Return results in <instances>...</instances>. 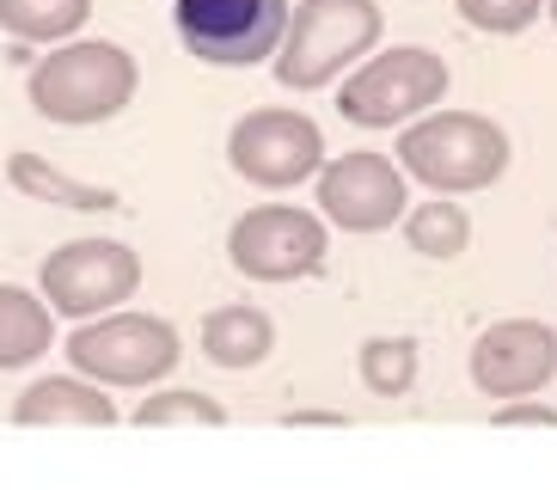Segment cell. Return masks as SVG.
Returning a JSON list of instances; mask_svg holds the SVG:
<instances>
[{
  "label": "cell",
  "instance_id": "cell-1",
  "mask_svg": "<svg viewBox=\"0 0 557 490\" xmlns=\"http://www.w3.org/2000/svg\"><path fill=\"white\" fill-rule=\"evenodd\" d=\"M135 86H141V68H135V56L123 44H111V37H67L32 68L25 93H32L37 117H50L62 130H86V123H104V117L123 111L135 98Z\"/></svg>",
  "mask_w": 557,
  "mask_h": 490
},
{
  "label": "cell",
  "instance_id": "cell-2",
  "mask_svg": "<svg viewBox=\"0 0 557 490\" xmlns=\"http://www.w3.org/2000/svg\"><path fill=\"white\" fill-rule=\"evenodd\" d=\"M380 32H386V19L374 0H300L288 13L276 56H270L276 86L282 93H319L361 56H374Z\"/></svg>",
  "mask_w": 557,
  "mask_h": 490
},
{
  "label": "cell",
  "instance_id": "cell-3",
  "mask_svg": "<svg viewBox=\"0 0 557 490\" xmlns=\"http://www.w3.org/2000/svg\"><path fill=\"white\" fill-rule=\"evenodd\" d=\"M393 166L405 179L429 184L435 196H466V191H484V184L503 179L508 135L478 111H435V117L405 123Z\"/></svg>",
  "mask_w": 557,
  "mask_h": 490
},
{
  "label": "cell",
  "instance_id": "cell-4",
  "mask_svg": "<svg viewBox=\"0 0 557 490\" xmlns=\"http://www.w3.org/2000/svg\"><path fill=\"white\" fill-rule=\"evenodd\" d=\"M74 375L92 380V387H153L178 368L184 343L178 331L153 319V313H99V319H81L74 338L62 343Z\"/></svg>",
  "mask_w": 557,
  "mask_h": 490
},
{
  "label": "cell",
  "instance_id": "cell-5",
  "mask_svg": "<svg viewBox=\"0 0 557 490\" xmlns=\"http://www.w3.org/2000/svg\"><path fill=\"white\" fill-rule=\"evenodd\" d=\"M435 98H447V62L423 44H405L361 56L356 74L337 86V111L356 130H393V123H417L423 111H435Z\"/></svg>",
  "mask_w": 557,
  "mask_h": 490
},
{
  "label": "cell",
  "instance_id": "cell-6",
  "mask_svg": "<svg viewBox=\"0 0 557 490\" xmlns=\"http://www.w3.org/2000/svg\"><path fill=\"white\" fill-rule=\"evenodd\" d=\"M178 44L209 68L270 62L288 32V0H172Z\"/></svg>",
  "mask_w": 557,
  "mask_h": 490
},
{
  "label": "cell",
  "instance_id": "cell-7",
  "mask_svg": "<svg viewBox=\"0 0 557 490\" xmlns=\"http://www.w3.org/2000/svg\"><path fill=\"white\" fill-rule=\"evenodd\" d=\"M141 289V258L123 240H67L55 245L44 270H37V294L50 313L67 319H99L116 313L129 294Z\"/></svg>",
  "mask_w": 557,
  "mask_h": 490
},
{
  "label": "cell",
  "instance_id": "cell-8",
  "mask_svg": "<svg viewBox=\"0 0 557 490\" xmlns=\"http://www.w3.org/2000/svg\"><path fill=\"white\" fill-rule=\"evenodd\" d=\"M227 160L233 172L258 191H295V184L319 179L325 166V135L307 111H288V105H263L246 111L227 135Z\"/></svg>",
  "mask_w": 557,
  "mask_h": 490
},
{
  "label": "cell",
  "instance_id": "cell-9",
  "mask_svg": "<svg viewBox=\"0 0 557 490\" xmlns=\"http://www.w3.org/2000/svg\"><path fill=\"white\" fill-rule=\"evenodd\" d=\"M325 221L312 209H295V203H258L233 221L227 233V258L239 277L251 282H300L312 270H325Z\"/></svg>",
  "mask_w": 557,
  "mask_h": 490
},
{
  "label": "cell",
  "instance_id": "cell-10",
  "mask_svg": "<svg viewBox=\"0 0 557 490\" xmlns=\"http://www.w3.org/2000/svg\"><path fill=\"white\" fill-rule=\"evenodd\" d=\"M312 196H319V221L344 233H386L410 209L405 172L386 154H337V160H325L319 179H312Z\"/></svg>",
  "mask_w": 557,
  "mask_h": 490
},
{
  "label": "cell",
  "instance_id": "cell-11",
  "mask_svg": "<svg viewBox=\"0 0 557 490\" xmlns=\"http://www.w3.org/2000/svg\"><path fill=\"white\" fill-rule=\"evenodd\" d=\"M557 375V331L540 319H496L472 343V387L496 405L508 399H533Z\"/></svg>",
  "mask_w": 557,
  "mask_h": 490
},
{
  "label": "cell",
  "instance_id": "cell-12",
  "mask_svg": "<svg viewBox=\"0 0 557 490\" xmlns=\"http://www.w3.org/2000/svg\"><path fill=\"white\" fill-rule=\"evenodd\" d=\"M13 424H25V429H50V424L111 429L116 405H111V392L81 380V375H44L13 399Z\"/></svg>",
  "mask_w": 557,
  "mask_h": 490
},
{
  "label": "cell",
  "instance_id": "cell-13",
  "mask_svg": "<svg viewBox=\"0 0 557 490\" xmlns=\"http://www.w3.org/2000/svg\"><path fill=\"white\" fill-rule=\"evenodd\" d=\"M270 350H276V326H270L263 307L233 301V307H214L209 319H202V356H209L214 368H258Z\"/></svg>",
  "mask_w": 557,
  "mask_h": 490
},
{
  "label": "cell",
  "instance_id": "cell-14",
  "mask_svg": "<svg viewBox=\"0 0 557 490\" xmlns=\"http://www.w3.org/2000/svg\"><path fill=\"white\" fill-rule=\"evenodd\" d=\"M55 343V313L44 307V294L0 282V368H32Z\"/></svg>",
  "mask_w": 557,
  "mask_h": 490
},
{
  "label": "cell",
  "instance_id": "cell-15",
  "mask_svg": "<svg viewBox=\"0 0 557 490\" xmlns=\"http://www.w3.org/2000/svg\"><path fill=\"white\" fill-rule=\"evenodd\" d=\"M7 179H13L25 196H37V203H55V209H86V215L116 209V191L67 179V172H55V166L37 160V154H13V160H7Z\"/></svg>",
  "mask_w": 557,
  "mask_h": 490
},
{
  "label": "cell",
  "instance_id": "cell-16",
  "mask_svg": "<svg viewBox=\"0 0 557 490\" xmlns=\"http://www.w3.org/2000/svg\"><path fill=\"white\" fill-rule=\"evenodd\" d=\"M92 0H0V32L18 44H67L86 25Z\"/></svg>",
  "mask_w": 557,
  "mask_h": 490
},
{
  "label": "cell",
  "instance_id": "cell-17",
  "mask_svg": "<svg viewBox=\"0 0 557 490\" xmlns=\"http://www.w3.org/2000/svg\"><path fill=\"white\" fill-rule=\"evenodd\" d=\"M405 221V240L423 252V258H459L466 245H472V215L459 209L454 196H429L417 209L398 215Z\"/></svg>",
  "mask_w": 557,
  "mask_h": 490
},
{
  "label": "cell",
  "instance_id": "cell-18",
  "mask_svg": "<svg viewBox=\"0 0 557 490\" xmlns=\"http://www.w3.org/2000/svg\"><path fill=\"white\" fill-rule=\"evenodd\" d=\"M361 380L380 399H405L417 387V343L410 338H368L361 343Z\"/></svg>",
  "mask_w": 557,
  "mask_h": 490
},
{
  "label": "cell",
  "instance_id": "cell-19",
  "mask_svg": "<svg viewBox=\"0 0 557 490\" xmlns=\"http://www.w3.org/2000/svg\"><path fill=\"white\" fill-rule=\"evenodd\" d=\"M135 424H141V429H165V424L221 429V424H227V411L214 405L209 392H197V387H172V392H148V399L135 405Z\"/></svg>",
  "mask_w": 557,
  "mask_h": 490
},
{
  "label": "cell",
  "instance_id": "cell-20",
  "mask_svg": "<svg viewBox=\"0 0 557 490\" xmlns=\"http://www.w3.org/2000/svg\"><path fill=\"white\" fill-rule=\"evenodd\" d=\"M454 7H459V19L484 37H515L545 13L540 0H454Z\"/></svg>",
  "mask_w": 557,
  "mask_h": 490
},
{
  "label": "cell",
  "instance_id": "cell-21",
  "mask_svg": "<svg viewBox=\"0 0 557 490\" xmlns=\"http://www.w3.org/2000/svg\"><path fill=\"white\" fill-rule=\"evenodd\" d=\"M496 424H503V429H527V424H533V429H557V411L540 405V399H508V405L496 411Z\"/></svg>",
  "mask_w": 557,
  "mask_h": 490
},
{
  "label": "cell",
  "instance_id": "cell-22",
  "mask_svg": "<svg viewBox=\"0 0 557 490\" xmlns=\"http://www.w3.org/2000/svg\"><path fill=\"white\" fill-rule=\"evenodd\" d=\"M288 424H344L337 411H288Z\"/></svg>",
  "mask_w": 557,
  "mask_h": 490
},
{
  "label": "cell",
  "instance_id": "cell-23",
  "mask_svg": "<svg viewBox=\"0 0 557 490\" xmlns=\"http://www.w3.org/2000/svg\"><path fill=\"white\" fill-rule=\"evenodd\" d=\"M540 7H545V13H552V25H557V0H540Z\"/></svg>",
  "mask_w": 557,
  "mask_h": 490
}]
</instances>
